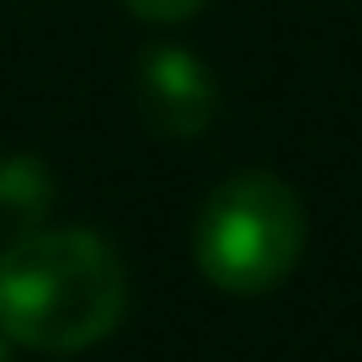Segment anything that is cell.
<instances>
[{"mask_svg": "<svg viewBox=\"0 0 362 362\" xmlns=\"http://www.w3.org/2000/svg\"><path fill=\"white\" fill-rule=\"evenodd\" d=\"M48 203H54V181H48L37 155H6L0 160V229L6 235H27L43 224Z\"/></svg>", "mask_w": 362, "mask_h": 362, "instance_id": "277c9868", "label": "cell"}, {"mask_svg": "<svg viewBox=\"0 0 362 362\" xmlns=\"http://www.w3.org/2000/svg\"><path fill=\"white\" fill-rule=\"evenodd\" d=\"M134 102L160 139H197L218 117V86L192 48L149 43L134 69Z\"/></svg>", "mask_w": 362, "mask_h": 362, "instance_id": "3957f363", "label": "cell"}, {"mask_svg": "<svg viewBox=\"0 0 362 362\" xmlns=\"http://www.w3.org/2000/svg\"><path fill=\"white\" fill-rule=\"evenodd\" d=\"M123 6L139 16V22L170 27V22H187V16H197V11L208 6V0H123Z\"/></svg>", "mask_w": 362, "mask_h": 362, "instance_id": "5b68a950", "label": "cell"}, {"mask_svg": "<svg viewBox=\"0 0 362 362\" xmlns=\"http://www.w3.org/2000/svg\"><path fill=\"white\" fill-rule=\"evenodd\" d=\"M128 309L117 250L90 229H27L0 256V336L69 357L112 336Z\"/></svg>", "mask_w": 362, "mask_h": 362, "instance_id": "6da1fadb", "label": "cell"}, {"mask_svg": "<svg viewBox=\"0 0 362 362\" xmlns=\"http://www.w3.org/2000/svg\"><path fill=\"white\" fill-rule=\"evenodd\" d=\"M0 362H16V357H11V341H6V336H0Z\"/></svg>", "mask_w": 362, "mask_h": 362, "instance_id": "8992f818", "label": "cell"}, {"mask_svg": "<svg viewBox=\"0 0 362 362\" xmlns=\"http://www.w3.org/2000/svg\"><path fill=\"white\" fill-rule=\"evenodd\" d=\"M309 240V218L298 192L272 170H240L218 181L192 224L197 272L218 293L256 298L288 283Z\"/></svg>", "mask_w": 362, "mask_h": 362, "instance_id": "7a4b0ae2", "label": "cell"}]
</instances>
